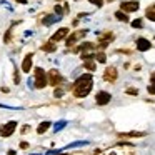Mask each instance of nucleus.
Listing matches in <instances>:
<instances>
[{
  "label": "nucleus",
  "mask_w": 155,
  "mask_h": 155,
  "mask_svg": "<svg viewBox=\"0 0 155 155\" xmlns=\"http://www.w3.org/2000/svg\"><path fill=\"white\" fill-rule=\"evenodd\" d=\"M92 88H94V78H92V75L84 74L75 80L74 88H72V94H74V97H77V98H84V97H87V95L90 94Z\"/></svg>",
  "instance_id": "obj_1"
},
{
  "label": "nucleus",
  "mask_w": 155,
  "mask_h": 155,
  "mask_svg": "<svg viewBox=\"0 0 155 155\" xmlns=\"http://www.w3.org/2000/svg\"><path fill=\"white\" fill-rule=\"evenodd\" d=\"M48 84L47 75H45L44 68L37 67L35 68V88H45V85Z\"/></svg>",
  "instance_id": "obj_2"
},
{
  "label": "nucleus",
  "mask_w": 155,
  "mask_h": 155,
  "mask_svg": "<svg viewBox=\"0 0 155 155\" xmlns=\"http://www.w3.org/2000/svg\"><path fill=\"white\" fill-rule=\"evenodd\" d=\"M47 80H48V85H54V87H58V85L64 82V78H62V74L58 70H50L47 74Z\"/></svg>",
  "instance_id": "obj_3"
},
{
  "label": "nucleus",
  "mask_w": 155,
  "mask_h": 155,
  "mask_svg": "<svg viewBox=\"0 0 155 155\" xmlns=\"http://www.w3.org/2000/svg\"><path fill=\"white\" fill-rule=\"evenodd\" d=\"M15 128H17V122H14V120L5 124V125H2V127H0V137H4V138L10 137L15 132Z\"/></svg>",
  "instance_id": "obj_4"
},
{
  "label": "nucleus",
  "mask_w": 155,
  "mask_h": 155,
  "mask_svg": "<svg viewBox=\"0 0 155 155\" xmlns=\"http://www.w3.org/2000/svg\"><path fill=\"white\" fill-rule=\"evenodd\" d=\"M117 77H118V72H117V68L115 67H108V68H105V72H104V80L105 82H110V84H114L115 80H117Z\"/></svg>",
  "instance_id": "obj_5"
},
{
  "label": "nucleus",
  "mask_w": 155,
  "mask_h": 155,
  "mask_svg": "<svg viewBox=\"0 0 155 155\" xmlns=\"http://www.w3.org/2000/svg\"><path fill=\"white\" fill-rule=\"evenodd\" d=\"M120 8L125 12V14H132V12H137L138 10V2L137 0H130V2H122Z\"/></svg>",
  "instance_id": "obj_6"
},
{
  "label": "nucleus",
  "mask_w": 155,
  "mask_h": 155,
  "mask_svg": "<svg viewBox=\"0 0 155 155\" xmlns=\"http://www.w3.org/2000/svg\"><path fill=\"white\" fill-rule=\"evenodd\" d=\"M110 98H112V95L108 94V92L100 90V92L97 94V97H95V102H97L98 105H107L108 102H110Z\"/></svg>",
  "instance_id": "obj_7"
},
{
  "label": "nucleus",
  "mask_w": 155,
  "mask_h": 155,
  "mask_svg": "<svg viewBox=\"0 0 155 155\" xmlns=\"http://www.w3.org/2000/svg\"><path fill=\"white\" fill-rule=\"evenodd\" d=\"M85 34H87V30H77V32H74V34H72L70 37L67 38V47H72V45H74L75 42L78 40V38L84 37Z\"/></svg>",
  "instance_id": "obj_8"
},
{
  "label": "nucleus",
  "mask_w": 155,
  "mask_h": 155,
  "mask_svg": "<svg viewBox=\"0 0 155 155\" xmlns=\"http://www.w3.org/2000/svg\"><path fill=\"white\" fill-rule=\"evenodd\" d=\"M67 35H68V28L67 27H62V28H58V30L52 35V42H60V40H64Z\"/></svg>",
  "instance_id": "obj_9"
},
{
  "label": "nucleus",
  "mask_w": 155,
  "mask_h": 155,
  "mask_svg": "<svg viewBox=\"0 0 155 155\" xmlns=\"http://www.w3.org/2000/svg\"><path fill=\"white\" fill-rule=\"evenodd\" d=\"M95 47H97L95 44L85 42V44H82V45H78V47H75V48H74V52H82V54H88V52H92Z\"/></svg>",
  "instance_id": "obj_10"
},
{
  "label": "nucleus",
  "mask_w": 155,
  "mask_h": 155,
  "mask_svg": "<svg viewBox=\"0 0 155 155\" xmlns=\"http://www.w3.org/2000/svg\"><path fill=\"white\" fill-rule=\"evenodd\" d=\"M32 57H34L32 54L25 55L24 62H22V72H25V74H28V72L32 70Z\"/></svg>",
  "instance_id": "obj_11"
},
{
  "label": "nucleus",
  "mask_w": 155,
  "mask_h": 155,
  "mask_svg": "<svg viewBox=\"0 0 155 155\" xmlns=\"http://www.w3.org/2000/svg\"><path fill=\"white\" fill-rule=\"evenodd\" d=\"M137 48L140 52H147V50H150V48H152V44L147 40V38H138V40H137Z\"/></svg>",
  "instance_id": "obj_12"
},
{
  "label": "nucleus",
  "mask_w": 155,
  "mask_h": 155,
  "mask_svg": "<svg viewBox=\"0 0 155 155\" xmlns=\"http://www.w3.org/2000/svg\"><path fill=\"white\" fill-rule=\"evenodd\" d=\"M120 138H137V137H145V132H125V134H118Z\"/></svg>",
  "instance_id": "obj_13"
},
{
  "label": "nucleus",
  "mask_w": 155,
  "mask_h": 155,
  "mask_svg": "<svg viewBox=\"0 0 155 155\" xmlns=\"http://www.w3.org/2000/svg\"><path fill=\"white\" fill-rule=\"evenodd\" d=\"M62 17H58L57 14L55 15H45V18H44V24L45 25H52V24H55V22H58Z\"/></svg>",
  "instance_id": "obj_14"
},
{
  "label": "nucleus",
  "mask_w": 155,
  "mask_h": 155,
  "mask_svg": "<svg viewBox=\"0 0 155 155\" xmlns=\"http://www.w3.org/2000/svg\"><path fill=\"white\" fill-rule=\"evenodd\" d=\"M42 50H44V52H55V50H57V45L50 40V42H47V44L42 45Z\"/></svg>",
  "instance_id": "obj_15"
},
{
  "label": "nucleus",
  "mask_w": 155,
  "mask_h": 155,
  "mask_svg": "<svg viewBox=\"0 0 155 155\" xmlns=\"http://www.w3.org/2000/svg\"><path fill=\"white\" fill-rule=\"evenodd\" d=\"M48 128H50V122H42V124L37 127V134H40V135H42V134H45V132H47Z\"/></svg>",
  "instance_id": "obj_16"
},
{
  "label": "nucleus",
  "mask_w": 155,
  "mask_h": 155,
  "mask_svg": "<svg viewBox=\"0 0 155 155\" xmlns=\"http://www.w3.org/2000/svg\"><path fill=\"white\" fill-rule=\"evenodd\" d=\"M145 17H147L148 20L155 22V5H152V7L147 8V12H145Z\"/></svg>",
  "instance_id": "obj_17"
},
{
  "label": "nucleus",
  "mask_w": 155,
  "mask_h": 155,
  "mask_svg": "<svg viewBox=\"0 0 155 155\" xmlns=\"http://www.w3.org/2000/svg\"><path fill=\"white\" fill-rule=\"evenodd\" d=\"M115 18H117V20H120V22H128V15L125 14L124 10L115 12Z\"/></svg>",
  "instance_id": "obj_18"
},
{
  "label": "nucleus",
  "mask_w": 155,
  "mask_h": 155,
  "mask_svg": "<svg viewBox=\"0 0 155 155\" xmlns=\"http://www.w3.org/2000/svg\"><path fill=\"white\" fill-rule=\"evenodd\" d=\"M85 62V68H87V70H92L94 72L95 70V62H94V58H88V60H84Z\"/></svg>",
  "instance_id": "obj_19"
},
{
  "label": "nucleus",
  "mask_w": 155,
  "mask_h": 155,
  "mask_svg": "<svg viewBox=\"0 0 155 155\" xmlns=\"http://www.w3.org/2000/svg\"><path fill=\"white\" fill-rule=\"evenodd\" d=\"M95 58H97V62H100V64H105V62H107V55H105L104 52L95 54Z\"/></svg>",
  "instance_id": "obj_20"
},
{
  "label": "nucleus",
  "mask_w": 155,
  "mask_h": 155,
  "mask_svg": "<svg viewBox=\"0 0 155 155\" xmlns=\"http://www.w3.org/2000/svg\"><path fill=\"white\" fill-rule=\"evenodd\" d=\"M132 27H134V28H142V27H143V20H142V18L132 20Z\"/></svg>",
  "instance_id": "obj_21"
},
{
  "label": "nucleus",
  "mask_w": 155,
  "mask_h": 155,
  "mask_svg": "<svg viewBox=\"0 0 155 155\" xmlns=\"http://www.w3.org/2000/svg\"><path fill=\"white\" fill-rule=\"evenodd\" d=\"M54 10H55V14H57L58 17H62V15L65 14V8H62V5H58V4L54 7Z\"/></svg>",
  "instance_id": "obj_22"
},
{
  "label": "nucleus",
  "mask_w": 155,
  "mask_h": 155,
  "mask_svg": "<svg viewBox=\"0 0 155 155\" xmlns=\"http://www.w3.org/2000/svg\"><path fill=\"white\" fill-rule=\"evenodd\" d=\"M65 124H67V122H65V120H60V122H57V125H55V127H54V130H55V132L62 130V128L65 127Z\"/></svg>",
  "instance_id": "obj_23"
},
{
  "label": "nucleus",
  "mask_w": 155,
  "mask_h": 155,
  "mask_svg": "<svg viewBox=\"0 0 155 155\" xmlns=\"http://www.w3.org/2000/svg\"><path fill=\"white\" fill-rule=\"evenodd\" d=\"M54 97H57V98L64 97V88H55V92H54Z\"/></svg>",
  "instance_id": "obj_24"
},
{
  "label": "nucleus",
  "mask_w": 155,
  "mask_h": 155,
  "mask_svg": "<svg viewBox=\"0 0 155 155\" xmlns=\"http://www.w3.org/2000/svg\"><path fill=\"white\" fill-rule=\"evenodd\" d=\"M10 38H12V28H8V30H7V34H5V37H4L5 44H8V42H10Z\"/></svg>",
  "instance_id": "obj_25"
},
{
  "label": "nucleus",
  "mask_w": 155,
  "mask_h": 155,
  "mask_svg": "<svg viewBox=\"0 0 155 155\" xmlns=\"http://www.w3.org/2000/svg\"><path fill=\"white\" fill-rule=\"evenodd\" d=\"M88 2H90V4H94L95 7H102V5H104V0H88Z\"/></svg>",
  "instance_id": "obj_26"
},
{
  "label": "nucleus",
  "mask_w": 155,
  "mask_h": 155,
  "mask_svg": "<svg viewBox=\"0 0 155 155\" xmlns=\"http://www.w3.org/2000/svg\"><path fill=\"white\" fill-rule=\"evenodd\" d=\"M14 82H15V84H20V75H18V70H17V68H15V74H14Z\"/></svg>",
  "instance_id": "obj_27"
},
{
  "label": "nucleus",
  "mask_w": 155,
  "mask_h": 155,
  "mask_svg": "<svg viewBox=\"0 0 155 155\" xmlns=\"http://www.w3.org/2000/svg\"><path fill=\"white\" fill-rule=\"evenodd\" d=\"M147 90H148V94H150V95H155V84H150Z\"/></svg>",
  "instance_id": "obj_28"
},
{
  "label": "nucleus",
  "mask_w": 155,
  "mask_h": 155,
  "mask_svg": "<svg viewBox=\"0 0 155 155\" xmlns=\"http://www.w3.org/2000/svg\"><path fill=\"white\" fill-rule=\"evenodd\" d=\"M127 94L128 95H138V90L137 88H127Z\"/></svg>",
  "instance_id": "obj_29"
},
{
  "label": "nucleus",
  "mask_w": 155,
  "mask_h": 155,
  "mask_svg": "<svg viewBox=\"0 0 155 155\" xmlns=\"http://www.w3.org/2000/svg\"><path fill=\"white\" fill-rule=\"evenodd\" d=\"M20 147H22V148H28V143H27V142H22Z\"/></svg>",
  "instance_id": "obj_30"
},
{
  "label": "nucleus",
  "mask_w": 155,
  "mask_h": 155,
  "mask_svg": "<svg viewBox=\"0 0 155 155\" xmlns=\"http://www.w3.org/2000/svg\"><path fill=\"white\" fill-rule=\"evenodd\" d=\"M150 80H152V84H155V72L150 75Z\"/></svg>",
  "instance_id": "obj_31"
},
{
  "label": "nucleus",
  "mask_w": 155,
  "mask_h": 155,
  "mask_svg": "<svg viewBox=\"0 0 155 155\" xmlns=\"http://www.w3.org/2000/svg\"><path fill=\"white\" fill-rule=\"evenodd\" d=\"M17 4H27V0H17Z\"/></svg>",
  "instance_id": "obj_32"
},
{
  "label": "nucleus",
  "mask_w": 155,
  "mask_h": 155,
  "mask_svg": "<svg viewBox=\"0 0 155 155\" xmlns=\"http://www.w3.org/2000/svg\"><path fill=\"white\" fill-rule=\"evenodd\" d=\"M8 155H15V152H14V150H10V152H8Z\"/></svg>",
  "instance_id": "obj_33"
},
{
  "label": "nucleus",
  "mask_w": 155,
  "mask_h": 155,
  "mask_svg": "<svg viewBox=\"0 0 155 155\" xmlns=\"http://www.w3.org/2000/svg\"><path fill=\"white\" fill-rule=\"evenodd\" d=\"M108 2H112V0H108Z\"/></svg>",
  "instance_id": "obj_34"
},
{
  "label": "nucleus",
  "mask_w": 155,
  "mask_h": 155,
  "mask_svg": "<svg viewBox=\"0 0 155 155\" xmlns=\"http://www.w3.org/2000/svg\"><path fill=\"white\" fill-rule=\"evenodd\" d=\"M57 2H58V0H57Z\"/></svg>",
  "instance_id": "obj_35"
}]
</instances>
